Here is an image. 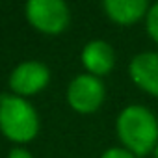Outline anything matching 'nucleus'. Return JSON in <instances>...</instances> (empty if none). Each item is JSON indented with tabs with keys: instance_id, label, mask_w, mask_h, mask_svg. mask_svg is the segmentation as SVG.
<instances>
[{
	"instance_id": "obj_3",
	"label": "nucleus",
	"mask_w": 158,
	"mask_h": 158,
	"mask_svg": "<svg viewBox=\"0 0 158 158\" xmlns=\"http://www.w3.org/2000/svg\"><path fill=\"white\" fill-rule=\"evenodd\" d=\"M26 17L39 32L60 34L67 28L71 11L63 0H28Z\"/></svg>"
},
{
	"instance_id": "obj_1",
	"label": "nucleus",
	"mask_w": 158,
	"mask_h": 158,
	"mask_svg": "<svg viewBox=\"0 0 158 158\" xmlns=\"http://www.w3.org/2000/svg\"><path fill=\"white\" fill-rule=\"evenodd\" d=\"M115 132L127 151L136 156H145L158 143V119L149 108L128 104L115 119Z\"/></svg>"
},
{
	"instance_id": "obj_10",
	"label": "nucleus",
	"mask_w": 158,
	"mask_h": 158,
	"mask_svg": "<svg viewBox=\"0 0 158 158\" xmlns=\"http://www.w3.org/2000/svg\"><path fill=\"white\" fill-rule=\"evenodd\" d=\"M101 158H138V156L127 151L125 147H110L101 154Z\"/></svg>"
},
{
	"instance_id": "obj_6",
	"label": "nucleus",
	"mask_w": 158,
	"mask_h": 158,
	"mask_svg": "<svg viewBox=\"0 0 158 158\" xmlns=\"http://www.w3.org/2000/svg\"><path fill=\"white\" fill-rule=\"evenodd\" d=\"M130 80L145 93L158 99V52H139L128 63Z\"/></svg>"
},
{
	"instance_id": "obj_11",
	"label": "nucleus",
	"mask_w": 158,
	"mask_h": 158,
	"mask_svg": "<svg viewBox=\"0 0 158 158\" xmlns=\"http://www.w3.org/2000/svg\"><path fill=\"white\" fill-rule=\"evenodd\" d=\"M8 158H34V156H32L26 149H23V147H15V149L10 151Z\"/></svg>"
},
{
	"instance_id": "obj_5",
	"label": "nucleus",
	"mask_w": 158,
	"mask_h": 158,
	"mask_svg": "<svg viewBox=\"0 0 158 158\" xmlns=\"http://www.w3.org/2000/svg\"><path fill=\"white\" fill-rule=\"evenodd\" d=\"M50 80V71L45 63L37 60H28L19 63L10 74V88L19 95H34L41 91Z\"/></svg>"
},
{
	"instance_id": "obj_4",
	"label": "nucleus",
	"mask_w": 158,
	"mask_h": 158,
	"mask_svg": "<svg viewBox=\"0 0 158 158\" xmlns=\"http://www.w3.org/2000/svg\"><path fill=\"white\" fill-rule=\"evenodd\" d=\"M106 89L99 76H93L89 73L74 76L69 88H67V101L73 110L80 114H91L101 108L104 102Z\"/></svg>"
},
{
	"instance_id": "obj_7",
	"label": "nucleus",
	"mask_w": 158,
	"mask_h": 158,
	"mask_svg": "<svg viewBox=\"0 0 158 158\" xmlns=\"http://www.w3.org/2000/svg\"><path fill=\"white\" fill-rule=\"evenodd\" d=\"M82 63L93 76L108 74L115 65V52L104 39H91L82 48Z\"/></svg>"
},
{
	"instance_id": "obj_8",
	"label": "nucleus",
	"mask_w": 158,
	"mask_h": 158,
	"mask_svg": "<svg viewBox=\"0 0 158 158\" xmlns=\"http://www.w3.org/2000/svg\"><path fill=\"white\" fill-rule=\"evenodd\" d=\"M108 19H112L117 24L128 26L141 19H145L149 11V4L145 0H106L102 4Z\"/></svg>"
},
{
	"instance_id": "obj_12",
	"label": "nucleus",
	"mask_w": 158,
	"mask_h": 158,
	"mask_svg": "<svg viewBox=\"0 0 158 158\" xmlns=\"http://www.w3.org/2000/svg\"><path fill=\"white\" fill-rule=\"evenodd\" d=\"M152 156L158 158V143H156V147H154V151H152Z\"/></svg>"
},
{
	"instance_id": "obj_9",
	"label": "nucleus",
	"mask_w": 158,
	"mask_h": 158,
	"mask_svg": "<svg viewBox=\"0 0 158 158\" xmlns=\"http://www.w3.org/2000/svg\"><path fill=\"white\" fill-rule=\"evenodd\" d=\"M145 30H147V35L158 45V2L152 4L145 15Z\"/></svg>"
},
{
	"instance_id": "obj_2",
	"label": "nucleus",
	"mask_w": 158,
	"mask_h": 158,
	"mask_svg": "<svg viewBox=\"0 0 158 158\" xmlns=\"http://www.w3.org/2000/svg\"><path fill=\"white\" fill-rule=\"evenodd\" d=\"M0 130L13 141H30L39 130L35 108L19 95H0Z\"/></svg>"
}]
</instances>
